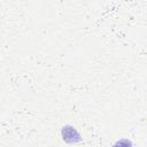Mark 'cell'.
<instances>
[{"instance_id":"cell-1","label":"cell","mask_w":147,"mask_h":147,"mask_svg":"<svg viewBox=\"0 0 147 147\" xmlns=\"http://www.w3.org/2000/svg\"><path fill=\"white\" fill-rule=\"evenodd\" d=\"M62 137L67 142H76L80 140V136L78 132L71 126H64L62 130Z\"/></svg>"}]
</instances>
